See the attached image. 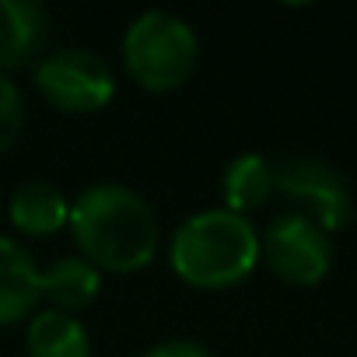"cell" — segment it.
I'll return each mask as SVG.
<instances>
[{
	"mask_svg": "<svg viewBox=\"0 0 357 357\" xmlns=\"http://www.w3.org/2000/svg\"><path fill=\"white\" fill-rule=\"evenodd\" d=\"M70 231L84 259L98 270L133 273L158 252V218L151 204L119 183H98L70 204Z\"/></svg>",
	"mask_w": 357,
	"mask_h": 357,
	"instance_id": "obj_1",
	"label": "cell"
},
{
	"mask_svg": "<svg viewBox=\"0 0 357 357\" xmlns=\"http://www.w3.org/2000/svg\"><path fill=\"white\" fill-rule=\"evenodd\" d=\"M172 270L200 291L242 284L259 263V231L249 218L231 211H204L178 225L172 235Z\"/></svg>",
	"mask_w": 357,
	"mask_h": 357,
	"instance_id": "obj_2",
	"label": "cell"
},
{
	"mask_svg": "<svg viewBox=\"0 0 357 357\" xmlns=\"http://www.w3.org/2000/svg\"><path fill=\"white\" fill-rule=\"evenodd\" d=\"M200 60L197 32L168 11H147L133 18L123 36V63L130 77L147 91L183 88Z\"/></svg>",
	"mask_w": 357,
	"mask_h": 357,
	"instance_id": "obj_3",
	"label": "cell"
},
{
	"mask_svg": "<svg viewBox=\"0 0 357 357\" xmlns=\"http://www.w3.org/2000/svg\"><path fill=\"white\" fill-rule=\"evenodd\" d=\"M277 193L294 214L315 221L326 235L343 231L354 221V197L340 168L322 158H287L277 165Z\"/></svg>",
	"mask_w": 357,
	"mask_h": 357,
	"instance_id": "obj_4",
	"label": "cell"
},
{
	"mask_svg": "<svg viewBox=\"0 0 357 357\" xmlns=\"http://www.w3.org/2000/svg\"><path fill=\"white\" fill-rule=\"evenodd\" d=\"M36 88L70 116L98 112L116 95V74L95 50H56L36 67Z\"/></svg>",
	"mask_w": 357,
	"mask_h": 357,
	"instance_id": "obj_5",
	"label": "cell"
},
{
	"mask_svg": "<svg viewBox=\"0 0 357 357\" xmlns=\"http://www.w3.org/2000/svg\"><path fill=\"white\" fill-rule=\"evenodd\" d=\"M259 259H266L284 284L315 287L333 266V242L315 221L284 214L259 235Z\"/></svg>",
	"mask_w": 357,
	"mask_h": 357,
	"instance_id": "obj_6",
	"label": "cell"
},
{
	"mask_svg": "<svg viewBox=\"0 0 357 357\" xmlns=\"http://www.w3.org/2000/svg\"><path fill=\"white\" fill-rule=\"evenodd\" d=\"M43 301V270L15 242L0 238V326H15Z\"/></svg>",
	"mask_w": 357,
	"mask_h": 357,
	"instance_id": "obj_7",
	"label": "cell"
},
{
	"mask_svg": "<svg viewBox=\"0 0 357 357\" xmlns=\"http://www.w3.org/2000/svg\"><path fill=\"white\" fill-rule=\"evenodd\" d=\"M46 8L36 0H0V74L25 67L46 43Z\"/></svg>",
	"mask_w": 357,
	"mask_h": 357,
	"instance_id": "obj_8",
	"label": "cell"
},
{
	"mask_svg": "<svg viewBox=\"0 0 357 357\" xmlns=\"http://www.w3.org/2000/svg\"><path fill=\"white\" fill-rule=\"evenodd\" d=\"M102 287V270L91 266L84 256H63L50 270H43V298L56 312H81L98 298Z\"/></svg>",
	"mask_w": 357,
	"mask_h": 357,
	"instance_id": "obj_9",
	"label": "cell"
},
{
	"mask_svg": "<svg viewBox=\"0 0 357 357\" xmlns=\"http://www.w3.org/2000/svg\"><path fill=\"white\" fill-rule=\"evenodd\" d=\"M221 190H225V204H228L225 211L245 218L249 211L263 207L277 193V165L263 154H242L225 168Z\"/></svg>",
	"mask_w": 357,
	"mask_h": 357,
	"instance_id": "obj_10",
	"label": "cell"
},
{
	"mask_svg": "<svg viewBox=\"0 0 357 357\" xmlns=\"http://www.w3.org/2000/svg\"><path fill=\"white\" fill-rule=\"evenodd\" d=\"M8 214H11V225L18 231L36 235V238L56 235L70 221V207H67L63 193L56 186H50V183H25V186H18L15 197H11Z\"/></svg>",
	"mask_w": 357,
	"mask_h": 357,
	"instance_id": "obj_11",
	"label": "cell"
},
{
	"mask_svg": "<svg viewBox=\"0 0 357 357\" xmlns=\"http://www.w3.org/2000/svg\"><path fill=\"white\" fill-rule=\"evenodd\" d=\"M29 357H91V340L88 329L56 308L36 312L29 319V336H25Z\"/></svg>",
	"mask_w": 357,
	"mask_h": 357,
	"instance_id": "obj_12",
	"label": "cell"
},
{
	"mask_svg": "<svg viewBox=\"0 0 357 357\" xmlns=\"http://www.w3.org/2000/svg\"><path fill=\"white\" fill-rule=\"evenodd\" d=\"M22 126H25L22 95L4 74H0V154H8L15 147V140L22 137Z\"/></svg>",
	"mask_w": 357,
	"mask_h": 357,
	"instance_id": "obj_13",
	"label": "cell"
},
{
	"mask_svg": "<svg viewBox=\"0 0 357 357\" xmlns=\"http://www.w3.org/2000/svg\"><path fill=\"white\" fill-rule=\"evenodd\" d=\"M144 357H214V354L193 340H165V343L151 347Z\"/></svg>",
	"mask_w": 357,
	"mask_h": 357,
	"instance_id": "obj_14",
	"label": "cell"
}]
</instances>
